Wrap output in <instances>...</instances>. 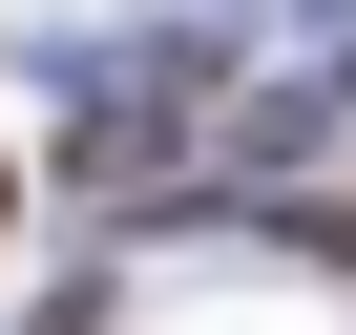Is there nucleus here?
<instances>
[{"mask_svg": "<svg viewBox=\"0 0 356 335\" xmlns=\"http://www.w3.org/2000/svg\"><path fill=\"white\" fill-rule=\"evenodd\" d=\"M63 168H84V189H126V168H168V84H126V105H84V126H63Z\"/></svg>", "mask_w": 356, "mask_h": 335, "instance_id": "obj_1", "label": "nucleus"}]
</instances>
